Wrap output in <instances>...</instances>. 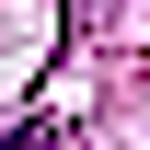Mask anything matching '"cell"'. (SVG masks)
<instances>
[{
    "mask_svg": "<svg viewBox=\"0 0 150 150\" xmlns=\"http://www.w3.org/2000/svg\"><path fill=\"white\" fill-rule=\"evenodd\" d=\"M58 139H69V115H58V104H35V115L0 127V150H58Z\"/></svg>",
    "mask_w": 150,
    "mask_h": 150,
    "instance_id": "1",
    "label": "cell"
}]
</instances>
